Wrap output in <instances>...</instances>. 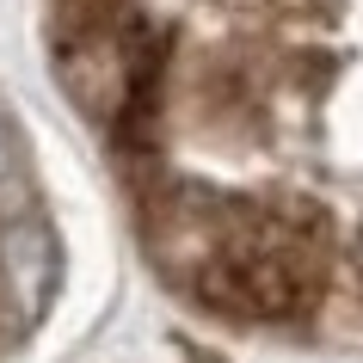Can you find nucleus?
<instances>
[{"label":"nucleus","mask_w":363,"mask_h":363,"mask_svg":"<svg viewBox=\"0 0 363 363\" xmlns=\"http://www.w3.org/2000/svg\"><path fill=\"white\" fill-rule=\"evenodd\" d=\"M62 289V247L43 216H0V339L13 345L19 333L50 314Z\"/></svg>","instance_id":"1"},{"label":"nucleus","mask_w":363,"mask_h":363,"mask_svg":"<svg viewBox=\"0 0 363 363\" xmlns=\"http://www.w3.org/2000/svg\"><path fill=\"white\" fill-rule=\"evenodd\" d=\"M56 74L86 117L117 123V111L130 105V31L117 19L105 25H62L56 43Z\"/></svg>","instance_id":"2"},{"label":"nucleus","mask_w":363,"mask_h":363,"mask_svg":"<svg viewBox=\"0 0 363 363\" xmlns=\"http://www.w3.org/2000/svg\"><path fill=\"white\" fill-rule=\"evenodd\" d=\"M25 191H31V167H25L19 130L0 117V216H25Z\"/></svg>","instance_id":"3"}]
</instances>
